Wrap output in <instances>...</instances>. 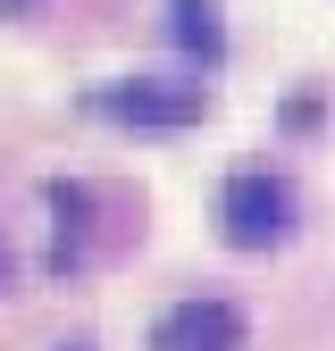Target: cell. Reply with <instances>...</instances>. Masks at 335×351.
Here are the masks:
<instances>
[{"label": "cell", "instance_id": "obj_5", "mask_svg": "<svg viewBox=\"0 0 335 351\" xmlns=\"http://www.w3.org/2000/svg\"><path fill=\"white\" fill-rule=\"evenodd\" d=\"M67 351H84V343H67Z\"/></svg>", "mask_w": 335, "mask_h": 351}, {"label": "cell", "instance_id": "obj_3", "mask_svg": "<svg viewBox=\"0 0 335 351\" xmlns=\"http://www.w3.org/2000/svg\"><path fill=\"white\" fill-rule=\"evenodd\" d=\"M109 109L135 117V125H185V117H201V84H185V93H143L135 84V93H117Z\"/></svg>", "mask_w": 335, "mask_h": 351}, {"label": "cell", "instance_id": "obj_2", "mask_svg": "<svg viewBox=\"0 0 335 351\" xmlns=\"http://www.w3.org/2000/svg\"><path fill=\"white\" fill-rule=\"evenodd\" d=\"M151 343L159 351H243V318L227 310V301H176Z\"/></svg>", "mask_w": 335, "mask_h": 351}, {"label": "cell", "instance_id": "obj_1", "mask_svg": "<svg viewBox=\"0 0 335 351\" xmlns=\"http://www.w3.org/2000/svg\"><path fill=\"white\" fill-rule=\"evenodd\" d=\"M218 217H227V243H243V251H260V243H277L285 226H293V193L277 184V176H235L227 184V201H218Z\"/></svg>", "mask_w": 335, "mask_h": 351}, {"label": "cell", "instance_id": "obj_4", "mask_svg": "<svg viewBox=\"0 0 335 351\" xmlns=\"http://www.w3.org/2000/svg\"><path fill=\"white\" fill-rule=\"evenodd\" d=\"M176 34L193 51H218V9H209V0H176Z\"/></svg>", "mask_w": 335, "mask_h": 351}]
</instances>
